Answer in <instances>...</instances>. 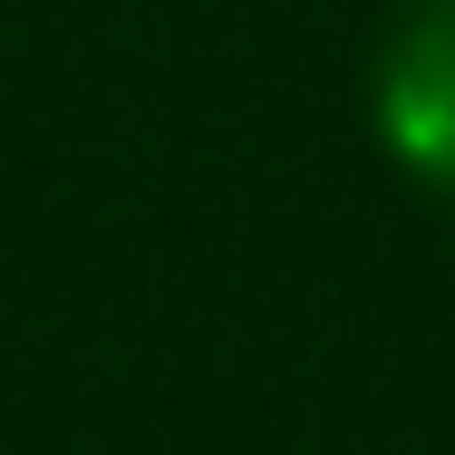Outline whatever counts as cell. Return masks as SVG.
Instances as JSON below:
<instances>
[{
	"label": "cell",
	"mask_w": 455,
	"mask_h": 455,
	"mask_svg": "<svg viewBox=\"0 0 455 455\" xmlns=\"http://www.w3.org/2000/svg\"><path fill=\"white\" fill-rule=\"evenodd\" d=\"M378 136L407 175L455 194V0H417L378 49Z\"/></svg>",
	"instance_id": "cell-1"
}]
</instances>
